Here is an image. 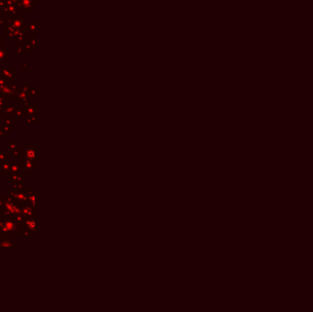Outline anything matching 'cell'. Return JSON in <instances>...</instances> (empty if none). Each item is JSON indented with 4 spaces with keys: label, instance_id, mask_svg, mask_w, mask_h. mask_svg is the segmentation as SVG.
Wrapping results in <instances>:
<instances>
[{
    "label": "cell",
    "instance_id": "obj_2",
    "mask_svg": "<svg viewBox=\"0 0 313 312\" xmlns=\"http://www.w3.org/2000/svg\"><path fill=\"white\" fill-rule=\"evenodd\" d=\"M15 227V222L8 220L7 221L5 224H4V230L5 231H10V230H13V228Z\"/></svg>",
    "mask_w": 313,
    "mask_h": 312
},
{
    "label": "cell",
    "instance_id": "obj_1",
    "mask_svg": "<svg viewBox=\"0 0 313 312\" xmlns=\"http://www.w3.org/2000/svg\"><path fill=\"white\" fill-rule=\"evenodd\" d=\"M27 227L29 230H30L33 233H36L37 231V221L33 218L27 221Z\"/></svg>",
    "mask_w": 313,
    "mask_h": 312
},
{
    "label": "cell",
    "instance_id": "obj_3",
    "mask_svg": "<svg viewBox=\"0 0 313 312\" xmlns=\"http://www.w3.org/2000/svg\"><path fill=\"white\" fill-rule=\"evenodd\" d=\"M27 157L29 158V159H33L35 157H37V153L35 152L34 149L27 150Z\"/></svg>",
    "mask_w": 313,
    "mask_h": 312
}]
</instances>
